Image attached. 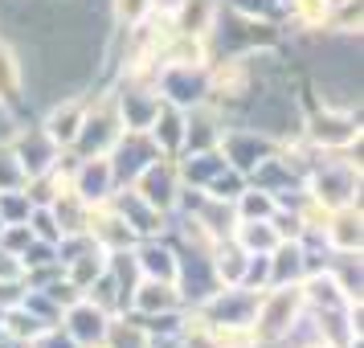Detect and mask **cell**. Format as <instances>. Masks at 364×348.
I'll return each mask as SVG.
<instances>
[{"mask_svg":"<svg viewBox=\"0 0 364 348\" xmlns=\"http://www.w3.org/2000/svg\"><path fill=\"white\" fill-rule=\"evenodd\" d=\"M307 139H311L315 148L323 152H340V148H352V144H360V123L352 111H340V107H319L311 111L307 119Z\"/></svg>","mask_w":364,"mask_h":348,"instance_id":"cell-1","label":"cell"},{"mask_svg":"<svg viewBox=\"0 0 364 348\" xmlns=\"http://www.w3.org/2000/svg\"><path fill=\"white\" fill-rule=\"evenodd\" d=\"M82 115H86V102L82 99H66L46 115L41 132L50 135L58 148H74V135H78V127H82Z\"/></svg>","mask_w":364,"mask_h":348,"instance_id":"cell-2","label":"cell"},{"mask_svg":"<svg viewBox=\"0 0 364 348\" xmlns=\"http://www.w3.org/2000/svg\"><path fill=\"white\" fill-rule=\"evenodd\" d=\"M135 266L144 279H164V283H181V258L168 246H156V242H144L135 250Z\"/></svg>","mask_w":364,"mask_h":348,"instance_id":"cell-3","label":"cell"},{"mask_svg":"<svg viewBox=\"0 0 364 348\" xmlns=\"http://www.w3.org/2000/svg\"><path fill=\"white\" fill-rule=\"evenodd\" d=\"M21 83H25V66H21L17 50L0 37V102H4V107H17Z\"/></svg>","mask_w":364,"mask_h":348,"instance_id":"cell-4","label":"cell"},{"mask_svg":"<svg viewBox=\"0 0 364 348\" xmlns=\"http://www.w3.org/2000/svg\"><path fill=\"white\" fill-rule=\"evenodd\" d=\"M291 17H295L299 29H328L331 0H291Z\"/></svg>","mask_w":364,"mask_h":348,"instance_id":"cell-5","label":"cell"},{"mask_svg":"<svg viewBox=\"0 0 364 348\" xmlns=\"http://www.w3.org/2000/svg\"><path fill=\"white\" fill-rule=\"evenodd\" d=\"M307 348H336V344H328V340H323V336H319V340H315V344H307Z\"/></svg>","mask_w":364,"mask_h":348,"instance_id":"cell-6","label":"cell"}]
</instances>
